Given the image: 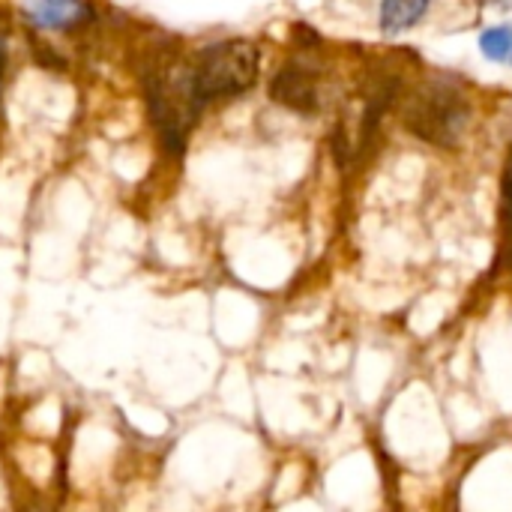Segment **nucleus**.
<instances>
[{
  "mask_svg": "<svg viewBox=\"0 0 512 512\" xmlns=\"http://www.w3.org/2000/svg\"><path fill=\"white\" fill-rule=\"evenodd\" d=\"M486 6H498V9H512V0H480Z\"/></svg>",
  "mask_w": 512,
  "mask_h": 512,
  "instance_id": "obj_9",
  "label": "nucleus"
},
{
  "mask_svg": "<svg viewBox=\"0 0 512 512\" xmlns=\"http://www.w3.org/2000/svg\"><path fill=\"white\" fill-rule=\"evenodd\" d=\"M3 69H6V36L0 30V81H3Z\"/></svg>",
  "mask_w": 512,
  "mask_h": 512,
  "instance_id": "obj_8",
  "label": "nucleus"
},
{
  "mask_svg": "<svg viewBox=\"0 0 512 512\" xmlns=\"http://www.w3.org/2000/svg\"><path fill=\"white\" fill-rule=\"evenodd\" d=\"M402 123L435 147H456L471 123V99L450 78L420 81L402 102Z\"/></svg>",
  "mask_w": 512,
  "mask_h": 512,
  "instance_id": "obj_2",
  "label": "nucleus"
},
{
  "mask_svg": "<svg viewBox=\"0 0 512 512\" xmlns=\"http://www.w3.org/2000/svg\"><path fill=\"white\" fill-rule=\"evenodd\" d=\"M258 48L249 39H225L201 48L186 69L177 72V81L189 105L201 108L213 99H231L246 93L258 78Z\"/></svg>",
  "mask_w": 512,
  "mask_h": 512,
  "instance_id": "obj_1",
  "label": "nucleus"
},
{
  "mask_svg": "<svg viewBox=\"0 0 512 512\" xmlns=\"http://www.w3.org/2000/svg\"><path fill=\"white\" fill-rule=\"evenodd\" d=\"M501 234H504L501 261H512V147L501 177Z\"/></svg>",
  "mask_w": 512,
  "mask_h": 512,
  "instance_id": "obj_6",
  "label": "nucleus"
},
{
  "mask_svg": "<svg viewBox=\"0 0 512 512\" xmlns=\"http://www.w3.org/2000/svg\"><path fill=\"white\" fill-rule=\"evenodd\" d=\"M321 66L312 63L306 54L294 57L291 63H285L276 75H273V84H270V96L282 105V108H291L297 114H318L321 105H324V96H321Z\"/></svg>",
  "mask_w": 512,
  "mask_h": 512,
  "instance_id": "obj_3",
  "label": "nucleus"
},
{
  "mask_svg": "<svg viewBox=\"0 0 512 512\" xmlns=\"http://www.w3.org/2000/svg\"><path fill=\"white\" fill-rule=\"evenodd\" d=\"M24 15L42 30H63L84 24L93 15V9L87 0H27Z\"/></svg>",
  "mask_w": 512,
  "mask_h": 512,
  "instance_id": "obj_4",
  "label": "nucleus"
},
{
  "mask_svg": "<svg viewBox=\"0 0 512 512\" xmlns=\"http://www.w3.org/2000/svg\"><path fill=\"white\" fill-rule=\"evenodd\" d=\"M507 60H510V63H512V51H510V57H507Z\"/></svg>",
  "mask_w": 512,
  "mask_h": 512,
  "instance_id": "obj_10",
  "label": "nucleus"
},
{
  "mask_svg": "<svg viewBox=\"0 0 512 512\" xmlns=\"http://www.w3.org/2000/svg\"><path fill=\"white\" fill-rule=\"evenodd\" d=\"M429 6L432 0H381V30L387 36L405 33L426 18Z\"/></svg>",
  "mask_w": 512,
  "mask_h": 512,
  "instance_id": "obj_5",
  "label": "nucleus"
},
{
  "mask_svg": "<svg viewBox=\"0 0 512 512\" xmlns=\"http://www.w3.org/2000/svg\"><path fill=\"white\" fill-rule=\"evenodd\" d=\"M480 51L495 60V63H504L512 51V24H495V27H486L483 36H480Z\"/></svg>",
  "mask_w": 512,
  "mask_h": 512,
  "instance_id": "obj_7",
  "label": "nucleus"
}]
</instances>
